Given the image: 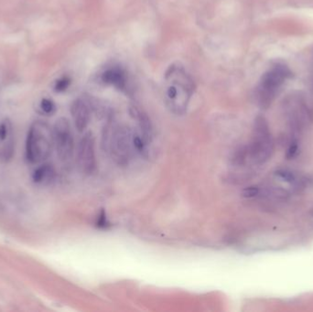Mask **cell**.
I'll use <instances>...</instances> for the list:
<instances>
[{
	"label": "cell",
	"mask_w": 313,
	"mask_h": 312,
	"mask_svg": "<svg viewBox=\"0 0 313 312\" xmlns=\"http://www.w3.org/2000/svg\"><path fill=\"white\" fill-rule=\"evenodd\" d=\"M291 72L283 64H276L262 76L257 90V97L262 106L268 105L276 96V92L289 79Z\"/></svg>",
	"instance_id": "cell-2"
},
{
	"label": "cell",
	"mask_w": 313,
	"mask_h": 312,
	"mask_svg": "<svg viewBox=\"0 0 313 312\" xmlns=\"http://www.w3.org/2000/svg\"><path fill=\"white\" fill-rule=\"evenodd\" d=\"M71 84V80L70 78H68L66 76L62 77L59 80H57L55 83V86H54V90L56 92H64L67 90L68 87Z\"/></svg>",
	"instance_id": "cell-11"
},
{
	"label": "cell",
	"mask_w": 313,
	"mask_h": 312,
	"mask_svg": "<svg viewBox=\"0 0 313 312\" xmlns=\"http://www.w3.org/2000/svg\"><path fill=\"white\" fill-rule=\"evenodd\" d=\"M40 106H41V109L43 113L46 115H51L55 112V104L53 103V101H51L50 99H48V98H43Z\"/></svg>",
	"instance_id": "cell-10"
},
{
	"label": "cell",
	"mask_w": 313,
	"mask_h": 312,
	"mask_svg": "<svg viewBox=\"0 0 313 312\" xmlns=\"http://www.w3.org/2000/svg\"><path fill=\"white\" fill-rule=\"evenodd\" d=\"M133 144V135L130 130L125 127H118L111 133L106 145L110 147L111 153L119 163L126 162L131 153Z\"/></svg>",
	"instance_id": "cell-4"
},
{
	"label": "cell",
	"mask_w": 313,
	"mask_h": 312,
	"mask_svg": "<svg viewBox=\"0 0 313 312\" xmlns=\"http://www.w3.org/2000/svg\"><path fill=\"white\" fill-rule=\"evenodd\" d=\"M77 163L81 172L86 175L92 174L95 170L94 137L92 132L86 133L79 142L77 148Z\"/></svg>",
	"instance_id": "cell-5"
},
{
	"label": "cell",
	"mask_w": 313,
	"mask_h": 312,
	"mask_svg": "<svg viewBox=\"0 0 313 312\" xmlns=\"http://www.w3.org/2000/svg\"><path fill=\"white\" fill-rule=\"evenodd\" d=\"M53 138L57 155L62 162L70 161L74 156V136L71 125L65 117H61L53 127Z\"/></svg>",
	"instance_id": "cell-3"
},
{
	"label": "cell",
	"mask_w": 313,
	"mask_h": 312,
	"mask_svg": "<svg viewBox=\"0 0 313 312\" xmlns=\"http://www.w3.org/2000/svg\"><path fill=\"white\" fill-rule=\"evenodd\" d=\"M71 114L74 119L75 128L79 131L83 132L86 130L88 124L90 122V108L85 100L76 99L71 105Z\"/></svg>",
	"instance_id": "cell-6"
},
{
	"label": "cell",
	"mask_w": 313,
	"mask_h": 312,
	"mask_svg": "<svg viewBox=\"0 0 313 312\" xmlns=\"http://www.w3.org/2000/svg\"><path fill=\"white\" fill-rule=\"evenodd\" d=\"M102 81L106 85L124 89L127 86V75L120 68H110L102 74Z\"/></svg>",
	"instance_id": "cell-7"
},
{
	"label": "cell",
	"mask_w": 313,
	"mask_h": 312,
	"mask_svg": "<svg viewBox=\"0 0 313 312\" xmlns=\"http://www.w3.org/2000/svg\"><path fill=\"white\" fill-rule=\"evenodd\" d=\"M278 175L282 178H284V179H286V180H291L293 178L292 175L290 173H288V172H278Z\"/></svg>",
	"instance_id": "cell-15"
},
{
	"label": "cell",
	"mask_w": 313,
	"mask_h": 312,
	"mask_svg": "<svg viewBox=\"0 0 313 312\" xmlns=\"http://www.w3.org/2000/svg\"><path fill=\"white\" fill-rule=\"evenodd\" d=\"M55 177V171L52 165L43 163L39 166L32 173V181L39 185H46L53 180Z\"/></svg>",
	"instance_id": "cell-8"
},
{
	"label": "cell",
	"mask_w": 313,
	"mask_h": 312,
	"mask_svg": "<svg viewBox=\"0 0 313 312\" xmlns=\"http://www.w3.org/2000/svg\"><path fill=\"white\" fill-rule=\"evenodd\" d=\"M258 192H259V190H258V187L250 186L242 191V196L245 198H252V197L258 195Z\"/></svg>",
	"instance_id": "cell-13"
},
{
	"label": "cell",
	"mask_w": 313,
	"mask_h": 312,
	"mask_svg": "<svg viewBox=\"0 0 313 312\" xmlns=\"http://www.w3.org/2000/svg\"><path fill=\"white\" fill-rule=\"evenodd\" d=\"M145 142L143 140L140 136L137 135H133V146L139 151V152H144L145 151Z\"/></svg>",
	"instance_id": "cell-12"
},
{
	"label": "cell",
	"mask_w": 313,
	"mask_h": 312,
	"mask_svg": "<svg viewBox=\"0 0 313 312\" xmlns=\"http://www.w3.org/2000/svg\"><path fill=\"white\" fill-rule=\"evenodd\" d=\"M108 225H109V223L107 222L105 213H104V211H102L100 213V215H98V218L96 221V226L98 228H106Z\"/></svg>",
	"instance_id": "cell-14"
},
{
	"label": "cell",
	"mask_w": 313,
	"mask_h": 312,
	"mask_svg": "<svg viewBox=\"0 0 313 312\" xmlns=\"http://www.w3.org/2000/svg\"><path fill=\"white\" fill-rule=\"evenodd\" d=\"M135 117L139 121V127H140L142 132V138H143L144 142L147 144L148 142H150L151 138H152V127H151L150 120L145 114H143L141 112H138V111L135 112Z\"/></svg>",
	"instance_id": "cell-9"
},
{
	"label": "cell",
	"mask_w": 313,
	"mask_h": 312,
	"mask_svg": "<svg viewBox=\"0 0 313 312\" xmlns=\"http://www.w3.org/2000/svg\"><path fill=\"white\" fill-rule=\"evenodd\" d=\"M53 146V129L44 121L33 123L26 138L27 160L31 164L43 163L50 156Z\"/></svg>",
	"instance_id": "cell-1"
}]
</instances>
